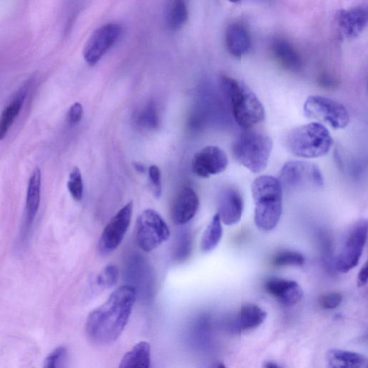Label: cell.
<instances>
[{
  "instance_id": "obj_34",
  "label": "cell",
  "mask_w": 368,
  "mask_h": 368,
  "mask_svg": "<svg viewBox=\"0 0 368 368\" xmlns=\"http://www.w3.org/2000/svg\"><path fill=\"white\" fill-rule=\"evenodd\" d=\"M84 114V109L82 104L75 102L73 104L67 113V122L70 125H75L82 120Z\"/></svg>"
},
{
  "instance_id": "obj_2",
  "label": "cell",
  "mask_w": 368,
  "mask_h": 368,
  "mask_svg": "<svg viewBox=\"0 0 368 368\" xmlns=\"http://www.w3.org/2000/svg\"><path fill=\"white\" fill-rule=\"evenodd\" d=\"M251 190L256 226L264 232L273 230L283 212V187L280 182L270 175H262L254 180Z\"/></svg>"
},
{
  "instance_id": "obj_11",
  "label": "cell",
  "mask_w": 368,
  "mask_h": 368,
  "mask_svg": "<svg viewBox=\"0 0 368 368\" xmlns=\"http://www.w3.org/2000/svg\"><path fill=\"white\" fill-rule=\"evenodd\" d=\"M122 27L116 23L105 25L94 32L84 50V58L89 66H94L121 36Z\"/></svg>"
},
{
  "instance_id": "obj_29",
  "label": "cell",
  "mask_w": 368,
  "mask_h": 368,
  "mask_svg": "<svg viewBox=\"0 0 368 368\" xmlns=\"http://www.w3.org/2000/svg\"><path fill=\"white\" fill-rule=\"evenodd\" d=\"M68 361V351L66 347H59L54 349L44 361V367L61 368L66 367Z\"/></svg>"
},
{
  "instance_id": "obj_8",
  "label": "cell",
  "mask_w": 368,
  "mask_h": 368,
  "mask_svg": "<svg viewBox=\"0 0 368 368\" xmlns=\"http://www.w3.org/2000/svg\"><path fill=\"white\" fill-rule=\"evenodd\" d=\"M306 116L329 125L334 129H344L349 122L346 107L338 101L323 97L311 96L303 105Z\"/></svg>"
},
{
  "instance_id": "obj_10",
  "label": "cell",
  "mask_w": 368,
  "mask_h": 368,
  "mask_svg": "<svg viewBox=\"0 0 368 368\" xmlns=\"http://www.w3.org/2000/svg\"><path fill=\"white\" fill-rule=\"evenodd\" d=\"M133 203L128 202L110 219L105 228L98 243L100 254L107 255L116 250L131 226Z\"/></svg>"
},
{
  "instance_id": "obj_4",
  "label": "cell",
  "mask_w": 368,
  "mask_h": 368,
  "mask_svg": "<svg viewBox=\"0 0 368 368\" xmlns=\"http://www.w3.org/2000/svg\"><path fill=\"white\" fill-rule=\"evenodd\" d=\"M332 138L327 128L312 122L295 128L288 135V149L295 156L316 158L326 155L332 146Z\"/></svg>"
},
{
  "instance_id": "obj_12",
  "label": "cell",
  "mask_w": 368,
  "mask_h": 368,
  "mask_svg": "<svg viewBox=\"0 0 368 368\" xmlns=\"http://www.w3.org/2000/svg\"><path fill=\"white\" fill-rule=\"evenodd\" d=\"M228 166V158L220 148L209 146L197 152L192 159V171L197 177L207 179L225 171Z\"/></svg>"
},
{
  "instance_id": "obj_32",
  "label": "cell",
  "mask_w": 368,
  "mask_h": 368,
  "mask_svg": "<svg viewBox=\"0 0 368 368\" xmlns=\"http://www.w3.org/2000/svg\"><path fill=\"white\" fill-rule=\"evenodd\" d=\"M343 299V297L340 293L332 292L320 298L319 303L325 310H334L341 305Z\"/></svg>"
},
{
  "instance_id": "obj_20",
  "label": "cell",
  "mask_w": 368,
  "mask_h": 368,
  "mask_svg": "<svg viewBox=\"0 0 368 368\" xmlns=\"http://www.w3.org/2000/svg\"><path fill=\"white\" fill-rule=\"evenodd\" d=\"M29 83L15 94L12 101L4 108L0 116V141L7 136L10 127L19 117L27 97Z\"/></svg>"
},
{
  "instance_id": "obj_16",
  "label": "cell",
  "mask_w": 368,
  "mask_h": 368,
  "mask_svg": "<svg viewBox=\"0 0 368 368\" xmlns=\"http://www.w3.org/2000/svg\"><path fill=\"white\" fill-rule=\"evenodd\" d=\"M368 21L366 10L356 8L339 12L338 23L343 35L347 39H356L362 34Z\"/></svg>"
},
{
  "instance_id": "obj_36",
  "label": "cell",
  "mask_w": 368,
  "mask_h": 368,
  "mask_svg": "<svg viewBox=\"0 0 368 368\" xmlns=\"http://www.w3.org/2000/svg\"><path fill=\"white\" fill-rule=\"evenodd\" d=\"M263 366L265 367H267V368L280 367V366L276 362H274V361H267V362H264V365Z\"/></svg>"
},
{
  "instance_id": "obj_30",
  "label": "cell",
  "mask_w": 368,
  "mask_h": 368,
  "mask_svg": "<svg viewBox=\"0 0 368 368\" xmlns=\"http://www.w3.org/2000/svg\"><path fill=\"white\" fill-rule=\"evenodd\" d=\"M139 124L150 129H153L158 126V118L155 106L151 103L144 108L138 117Z\"/></svg>"
},
{
  "instance_id": "obj_38",
  "label": "cell",
  "mask_w": 368,
  "mask_h": 368,
  "mask_svg": "<svg viewBox=\"0 0 368 368\" xmlns=\"http://www.w3.org/2000/svg\"><path fill=\"white\" fill-rule=\"evenodd\" d=\"M229 1L232 3H237L241 2L242 0H229Z\"/></svg>"
},
{
  "instance_id": "obj_15",
  "label": "cell",
  "mask_w": 368,
  "mask_h": 368,
  "mask_svg": "<svg viewBox=\"0 0 368 368\" xmlns=\"http://www.w3.org/2000/svg\"><path fill=\"white\" fill-rule=\"evenodd\" d=\"M199 206V197L194 189L184 188L175 198L171 208V218L175 225L184 226L196 215Z\"/></svg>"
},
{
  "instance_id": "obj_25",
  "label": "cell",
  "mask_w": 368,
  "mask_h": 368,
  "mask_svg": "<svg viewBox=\"0 0 368 368\" xmlns=\"http://www.w3.org/2000/svg\"><path fill=\"white\" fill-rule=\"evenodd\" d=\"M188 17L186 0H171L166 15V22L172 30L181 29L186 23Z\"/></svg>"
},
{
  "instance_id": "obj_18",
  "label": "cell",
  "mask_w": 368,
  "mask_h": 368,
  "mask_svg": "<svg viewBox=\"0 0 368 368\" xmlns=\"http://www.w3.org/2000/svg\"><path fill=\"white\" fill-rule=\"evenodd\" d=\"M272 52L280 65L288 71L298 72L302 68V59L295 47L284 39H277L272 44Z\"/></svg>"
},
{
  "instance_id": "obj_17",
  "label": "cell",
  "mask_w": 368,
  "mask_h": 368,
  "mask_svg": "<svg viewBox=\"0 0 368 368\" xmlns=\"http://www.w3.org/2000/svg\"><path fill=\"white\" fill-rule=\"evenodd\" d=\"M228 52L235 58H241L250 50L252 41L248 30L242 24L230 25L226 34Z\"/></svg>"
},
{
  "instance_id": "obj_21",
  "label": "cell",
  "mask_w": 368,
  "mask_h": 368,
  "mask_svg": "<svg viewBox=\"0 0 368 368\" xmlns=\"http://www.w3.org/2000/svg\"><path fill=\"white\" fill-rule=\"evenodd\" d=\"M327 366L332 368H362L367 365V358L361 354L339 349L327 351Z\"/></svg>"
},
{
  "instance_id": "obj_19",
  "label": "cell",
  "mask_w": 368,
  "mask_h": 368,
  "mask_svg": "<svg viewBox=\"0 0 368 368\" xmlns=\"http://www.w3.org/2000/svg\"><path fill=\"white\" fill-rule=\"evenodd\" d=\"M267 316L266 312L255 305H246L238 313L231 325L235 332L253 329L261 326Z\"/></svg>"
},
{
  "instance_id": "obj_37",
  "label": "cell",
  "mask_w": 368,
  "mask_h": 368,
  "mask_svg": "<svg viewBox=\"0 0 368 368\" xmlns=\"http://www.w3.org/2000/svg\"><path fill=\"white\" fill-rule=\"evenodd\" d=\"M134 166L136 170L140 173H144L146 171V168L142 164L136 163Z\"/></svg>"
},
{
  "instance_id": "obj_33",
  "label": "cell",
  "mask_w": 368,
  "mask_h": 368,
  "mask_svg": "<svg viewBox=\"0 0 368 368\" xmlns=\"http://www.w3.org/2000/svg\"><path fill=\"white\" fill-rule=\"evenodd\" d=\"M191 250V239L188 233H182L180 236L177 250V258L183 260L188 257Z\"/></svg>"
},
{
  "instance_id": "obj_24",
  "label": "cell",
  "mask_w": 368,
  "mask_h": 368,
  "mask_svg": "<svg viewBox=\"0 0 368 368\" xmlns=\"http://www.w3.org/2000/svg\"><path fill=\"white\" fill-rule=\"evenodd\" d=\"M223 235L221 221L216 214L206 228L201 241V248L204 252L213 251L219 243Z\"/></svg>"
},
{
  "instance_id": "obj_31",
  "label": "cell",
  "mask_w": 368,
  "mask_h": 368,
  "mask_svg": "<svg viewBox=\"0 0 368 368\" xmlns=\"http://www.w3.org/2000/svg\"><path fill=\"white\" fill-rule=\"evenodd\" d=\"M149 177L153 193L156 198L162 195V172L157 166H151L149 169Z\"/></svg>"
},
{
  "instance_id": "obj_14",
  "label": "cell",
  "mask_w": 368,
  "mask_h": 368,
  "mask_svg": "<svg viewBox=\"0 0 368 368\" xmlns=\"http://www.w3.org/2000/svg\"><path fill=\"white\" fill-rule=\"evenodd\" d=\"M265 290L285 307L297 305L303 296V290L297 282L280 278H271L267 280Z\"/></svg>"
},
{
  "instance_id": "obj_9",
  "label": "cell",
  "mask_w": 368,
  "mask_h": 368,
  "mask_svg": "<svg viewBox=\"0 0 368 368\" xmlns=\"http://www.w3.org/2000/svg\"><path fill=\"white\" fill-rule=\"evenodd\" d=\"M367 239V221L360 219L349 230L345 241L336 260V268L345 274L359 263Z\"/></svg>"
},
{
  "instance_id": "obj_13",
  "label": "cell",
  "mask_w": 368,
  "mask_h": 368,
  "mask_svg": "<svg viewBox=\"0 0 368 368\" xmlns=\"http://www.w3.org/2000/svg\"><path fill=\"white\" fill-rule=\"evenodd\" d=\"M244 202L239 191L234 187L221 190L218 198V215L222 223L231 226L241 221Z\"/></svg>"
},
{
  "instance_id": "obj_22",
  "label": "cell",
  "mask_w": 368,
  "mask_h": 368,
  "mask_svg": "<svg viewBox=\"0 0 368 368\" xmlns=\"http://www.w3.org/2000/svg\"><path fill=\"white\" fill-rule=\"evenodd\" d=\"M41 184V171L40 169L36 168L30 175L27 188L25 210L29 223L34 221L39 210Z\"/></svg>"
},
{
  "instance_id": "obj_3",
  "label": "cell",
  "mask_w": 368,
  "mask_h": 368,
  "mask_svg": "<svg viewBox=\"0 0 368 368\" xmlns=\"http://www.w3.org/2000/svg\"><path fill=\"white\" fill-rule=\"evenodd\" d=\"M221 85L228 94L234 118L244 130L263 122L265 109L256 94L245 84L228 76H222Z\"/></svg>"
},
{
  "instance_id": "obj_27",
  "label": "cell",
  "mask_w": 368,
  "mask_h": 368,
  "mask_svg": "<svg viewBox=\"0 0 368 368\" xmlns=\"http://www.w3.org/2000/svg\"><path fill=\"white\" fill-rule=\"evenodd\" d=\"M305 263V257L301 253L292 250L281 251L274 258V264L277 266H301Z\"/></svg>"
},
{
  "instance_id": "obj_5",
  "label": "cell",
  "mask_w": 368,
  "mask_h": 368,
  "mask_svg": "<svg viewBox=\"0 0 368 368\" xmlns=\"http://www.w3.org/2000/svg\"><path fill=\"white\" fill-rule=\"evenodd\" d=\"M235 140L232 152L237 161L252 173L263 171L273 149L271 138L261 132L246 130Z\"/></svg>"
},
{
  "instance_id": "obj_23",
  "label": "cell",
  "mask_w": 368,
  "mask_h": 368,
  "mask_svg": "<svg viewBox=\"0 0 368 368\" xmlns=\"http://www.w3.org/2000/svg\"><path fill=\"white\" fill-rule=\"evenodd\" d=\"M151 362V347L149 343L141 341L122 357L120 368H149Z\"/></svg>"
},
{
  "instance_id": "obj_1",
  "label": "cell",
  "mask_w": 368,
  "mask_h": 368,
  "mask_svg": "<svg viewBox=\"0 0 368 368\" xmlns=\"http://www.w3.org/2000/svg\"><path fill=\"white\" fill-rule=\"evenodd\" d=\"M136 288L131 284L118 288L105 303L94 310L86 322V333L94 344L116 342L125 330L136 301Z\"/></svg>"
},
{
  "instance_id": "obj_28",
  "label": "cell",
  "mask_w": 368,
  "mask_h": 368,
  "mask_svg": "<svg viewBox=\"0 0 368 368\" xmlns=\"http://www.w3.org/2000/svg\"><path fill=\"white\" fill-rule=\"evenodd\" d=\"M119 279V270L115 265H108L102 269L98 277V284L105 289L114 287Z\"/></svg>"
},
{
  "instance_id": "obj_6",
  "label": "cell",
  "mask_w": 368,
  "mask_h": 368,
  "mask_svg": "<svg viewBox=\"0 0 368 368\" xmlns=\"http://www.w3.org/2000/svg\"><path fill=\"white\" fill-rule=\"evenodd\" d=\"M279 181L286 190L317 189L324 186V178L318 167L307 162L286 163L281 170Z\"/></svg>"
},
{
  "instance_id": "obj_26",
  "label": "cell",
  "mask_w": 368,
  "mask_h": 368,
  "mask_svg": "<svg viewBox=\"0 0 368 368\" xmlns=\"http://www.w3.org/2000/svg\"><path fill=\"white\" fill-rule=\"evenodd\" d=\"M68 190L72 197L77 202L81 201L84 195V184L81 171L74 167L70 174L67 183Z\"/></svg>"
},
{
  "instance_id": "obj_7",
  "label": "cell",
  "mask_w": 368,
  "mask_h": 368,
  "mask_svg": "<svg viewBox=\"0 0 368 368\" xmlns=\"http://www.w3.org/2000/svg\"><path fill=\"white\" fill-rule=\"evenodd\" d=\"M170 235L166 222L156 211L148 209L139 215L136 224V239L142 250L153 251L168 241Z\"/></svg>"
},
{
  "instance_id": "obj_35",
  "label": "cell",
  "mask_w": 368,
  "mask_h": 368,
  "mask_svg": "<svg viewBox=\"0 0 368 368\" xmlns=\"http://www.w3.org/2000/svg\"><path fill=\"white\" fill-rule=\"evenodd\" d=\"M367 283V264L365 263L360 269L358 277V285L359 287L365 286Z\"/></svg>"
}]
</instances>
